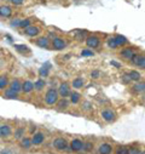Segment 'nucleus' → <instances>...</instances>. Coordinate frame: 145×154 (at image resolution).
Here are the masks:
<instances>
[{
    "label": "nucleus",
    "mask_w": 145,
    "mask_h": 154,
    "mask_svg": "<svg viewBox=\"0 0 145 154\" xmlns=\"http://www.w3.org/2000/svg\"><path fill=\"white\" fill-rule=\"evenodd\" d=\"M59 100V95L58 91L55 89H49L46 95H45V102L49 106H55L57 103V101Z\"/></svg>",
    "instance_id": "nucleus-1"
},
{
    "label": "nucleus",
    "mask_w": 145,
    "mask_h": 154,
    "mask_svg": "<svg viewBox=\"0 0 145 154\" xmlns=\"http://www.w3.org/2000/svg\"><path fill=\"white\" fill-rule=\"evenodd\" d=\"M65 46H67V43H65V40L63 39V38H61V36H55L53 39H52V48H53L55 50L61 51V50L65 49Z\"/></svg>",
    "instance_id": "nucleus-2"
},
{
    "label": "nucleus",
    "mask_w": 145,
    "mask_h": 154,
    "mask_svg": "<svg viewBox=\"0 0 145 154\" xmlns=\"http://www.w3.org/2000/svg\"><path fill=\"white\" fill-rule=\"evenodd\" d=\"M11 135H12L11 125H9V124H1L0 125V137L1 138H7Z\"/></svg>",
    "instance_id": "nucleus-3"
},
{
    "label": "nucleus",
    "mask_w": 145,
    "mask_h": 154,
    "mask_svg": "<svg viewBox=\"0 0 145 154\" xmlns=\"http://www.w3.org/2000/svg\"><path fill=\"white\" fill-rule=\"evenodd\" d=\"M58 95H59L62 98H67V97L70 95V88H69V84H68V83H62V84L59 85Z\"/></svg>",
    "instance_id": "nucleus-4"
},
{
    "label": "nucleus",
    "mask_w": 145,
    "mask_h": 154,
    "mask_svg": "<svg viewBox=\"0 0 145 154\" xmlns=\"http://www.w3.org/2000/svg\"><path fill=\"white\" fill-rule=\"evenodd\" d=\"M53 147L57 149V150H65L68 148V142L62 138V137H58L53 141Z\"/></svg>",
    "instance_id": "nucleus-5"
},
{
    "label": "nucleus",
    "mask_w": 145,
    "mask_h": 154,
    "mask_svg": "<svg viewBox=\"0 0 145 154\" xmlns=\"http://www.w3.org/2000/svg\"><path fill=\"white\" fill-rule=\"evenodd\" d=\"M99 44H100V40H99V38L96 36V35H91V36H88L87 39H86V45L88 48H91V49L98 48Z\"/></svg>",
    "instance_id": "nucleus-6"
},
{
    "label": "nucleus",
    "mask_w": 145,
    "mask_h": 154,
    "mask_svg": "<svg viewBox=\"0 0 145 154\" xmlns=\"http://www.w3.org/2000/svg\"><path fill=\"white\" fill-rule=\"evenodd\" d=\"M131 61H132L133 64H135V66L145 69V56H143V55H134L131 58Z\"/></svg>",
    "instance_id": "nucleus-7"
},
{
    "label": "nucleus",
    "mask_w": 145,
    "mask_h": 154,
    "mask_svg": "<svg viewBox=\"0 0 145 154\" xmlns=\"http://www.w3.org/2000/svg\"><path fill=\"white\" fill-rule=\"evenodd\" d=\"M12 16V8L9 5H0V17L9 18Z\"/></svg>",
    "instance_id": "nucleus-8"
},
{
    "label": "nucleus",
    "mask_w": 145,
    "mask_h": 154,
    "mask_svg": "<svg viewBox=\"0 0 145 154\" xmlns=\"http://www.w3.org/2000/svg\"><path fill=\"white\" fill-rule=\"evenodd\" d=\"M102 118L108 123H111L115 120V113L110 109H105L102 112Z\"/></svg>",
    "instance_id": "nucleus-9"
},
{
    "label": "nucleus",
    "mask_w": 145,
    "mask_h": 154,
    "mask_svg": "<svg viewBox=\"0 0 145 154\" xmlns=\"http://www.w3.org/2000/svg\"><path fill=\"white\" fill-rule=\"evenodd\" d=\"M45 141V135L43 132H36L31 137V142H33V146H39L41 143H44Z\"/></svg>",
    "instance_id": "nucleus-10"
},
{
    "label": "nucleus",
    "mask_w": 145,
    "mask_h": 154,
    "mask_svg": "<svg viewBox=\"0 0 145 154\" xmlns=\"http://www.w3.org/2000/svg\"><path fill=\"white\" fill-rule=\"evenodd\" d=\"M40 30H41V29H40L39 27H36V26H29V27H27V28L24 29V33H25L28 36L34 38V36H36V35H39Z\"/></svg>",
    "instance_id": "nucleus-11"
},
{
    "label": "nucleus",
    "mask_w": 145,
    "mask_h": 154,
    "mask_svg": "<svg viewBox=\"0 0 145 154\" xmlns=\"http://www.w3.org/2000/svg\"><path fill=\"white\" fill-rule=\"evenodd\" d=\"M35 44L38 45L39 48H41V49H49L50 48V40H49L47 36H40V38H38L36 42H35Z\"/></svg>",
    "instance_id": "nucleus-12"
},
{
    "label": "nucleus",
    "mask_w": 145,
    "mask_h": 154,
    "mask_svg": "<svg viewBox=\"0 0 145 154\" xmlns=\"http://www.w3.org/2000/svg\"><path fill=\"white\" fill-rule=\"evenodd\" d=\"M70 149L71 150H74V152H79V150H81L82 149V147H84V142L81 141V140H72L71 142H70Z\"/></svg>",
    "instance_id": "nucleus-13"
},
{
    "label": "nucleus",
    "mask_w": 145,
    "mask_h": 154,
    "mask_svg": "<svg viewBox=\"0 0 145 154\" xmlns=\"http://www.w3.org/2000/svg\"><path fill=\"white\" fill-rule=\"evenodd\" d=\"M98 152H99V154H111L113 146L109 143H102L98 148Z\"/></svg>",
    "instance_id": "nucleus-14"
},
{
    "label": "nucleus",
    "mask_w": 145,
    "mask_h": 154,
    "mask_svg": "<svg viewBox=\"0 0 145 154\" xmlns=\"http://www.w3.org/2000/svg\"><path fill=\"white\" fill-rule=\"evenodd\" d=\"M34 90V83L30 80H25L24 83H22V91L24 94H30Z\"/></svg>",
    "instance_id": "nucleus-15"
},
{
    "label": "nucleus",
    "mask_w": 145,
    "mask_h": 154,
    "mask_svg": "<svg viewBox=\"0 0 145 154\" xmlns=\"http://www.w3.org/2000/svg\"><path fill=\"white\" fill-rule=\"evenodd\" d=\"M4 97L5 98H9V100H15V98H18V92L11 90L10 88L5 89V92H4Z\"/></svg>",
    "instance_id": "nucleus-16"
},
{
    "label": "nucleus",
    "mask_w": 145,
    "mask_h": 154,
    "mask_svg": "<svg viewBox=\"0 0 145 154\" xmlns=\"http://www.w3.org/2000/svg\"><path fill=\"white\" fill-rule=\"evenodd\" d=\"M134 55H135V54H134L133 49H131V48H126V49H123V50L121 51V56H122L123 58H126V60H131Z\"/></svg>",
    "instance_id": "nucleus-17"
},
{
    "label": "nucleus",
    "mask_w": 145,
    "mask_h": 154,
    "mask_svg": "<svg viewBox=\"0 0 145 154\" xmlns=\"http://www.w3.org/2000/svg\"><path fill=\"white\" fill-rule=\"evenodd\" d=\"M50 69H51V64L49 62H46L40 69H39V75L40 76H47L49 73H50Z\"/></svg>",
    "instance_id": "nucleus-18"
},
{
    "label": "nucleus",
    "mask_w": 145,
    "mask_h": 154,
    "mask_svg": "<svg viewBox=\"0 0 145 154\" xmlns=\"http://www.w3.org/2000/svg\"><path fill=\"white\" fill-rule=\"evenodd\" d=\"M11 90H13V91H16V92H19V91H22V83L18 80V79H16V80H13V82H11L10 83V86H9Z\"/></svg>",
    "instance_id": "nucleus-19"
},
{
    "label": "nucleus",
    "mask_w": 145,
    "mask_h": 154,
    "mask_svg": "<svg viewBox=\"0 0 145 154\" xmlns=\"http://www.w3.org/2000/svg\"><path fill=\"white\" fill-rule=\"evenodd\" d=\"M19 144H21L22 148H24V149H29V148L33 146V142H31V138H29V137H22Z\"/></svg>",
    "instance_id": "nucleus-20"
},
{
    "label": "nucleus",
    "mask_w": 145,
    "mask_h": 154,
    "mask_svg": "<svg viewBox=\"0 0 145 154\" xmlns=\"http://www.w3.org/2000/svg\"><path fill=\"white\" fill-rule=\"evenodd\" d=\"M7 86H9L7 75H5V74L0 75V90H5V89H7Z\"/></svg>",
    "instance_id": "nucleus-21"
},
{
    "label": "nucleus",
    "mask_w": 145,
    "mask_h": 154,
    "mask_svg": "<svg viewBox=\"0 0 145 154\" xmlns=\"http://www.w3.org/2000/svg\"><path fill=\"white\" fill-rule=\"evenodd\" d=\"M84 79L82 78H75L74 80H72V88L74 89H82L84 88Z\"/></svg>",
    "instance_id": "nucleus-22"
},
{
    "label": "nucleus",
    "mask_w": 145,
    "mask_h": 154,
    "mask_svg": "<svg viewBox=\"0 0 145 154\" xmlns=\"http://www.w3.org/2000/svg\"><path fill=\"white\" fill-rule=\"evenodd\" d=\"M45 85H46V83H45L44 79H38V80L34 83V89H35L36 91H41V90L45 88Z\"/></svg>",
    "instance_id": "nucleus-23"
},
{
    "label": "nucleus",
    "mask_w": 145,
    "mask_h": 154,
    "mask_svg": "<svg viewBox=\"0 0 145 154\" xmlns=\"http://www.w3.org/2000/svg\"><path fill=\"white\" fill-rule=\"evenodd\" d=\"M115 42H116L117 46H122V45L127 44V39H126V36H123V35H120V34L115 36Z\"/></svg>",
    "instance_id": "nucleus-24"
},
{
    "label": "nucleus",
    "mask_w": 145,
    "mask_h": 154,
    "mask_svg": "<svg viewBox=\"0 0 145 154\" xmlns=\"http://www.w3.org/2000/svg\"><path fill=\"white\" fill-rule=\"evenodd\" d=\"M24 128H17L16 130H15V132H13V136H15V138H17V140H21L22 137H24Z\"/></svg>",
    "instance_id": "nucleus-25"
},
{
    "label": "nucleus",
    "mask_w": 145,
    "mask_h": 154,
    "mask_svg": "<svg viewBox=\"0 0 145 154\" xmlns=\"http://www.w3.org/2000/svg\"><path fill=\"white\" fill-rule=\"evenodd\" d=\"M13 48H15L18 52H22V54H24V52H30V50H29V48H28L27 45H17V44H15Z\"/></svg>",
    "instance_id": "nucleus-26"
},
{
    "label": "nucleus",
    "mask_w": 145,
    "mask_h": 154,
    "mask_svg": "<svg viewBox=\"0 0 145 154\" xmlns=\"http://www.w3.org/2000/svg\"><path fill=\"white\" fill-rule=\"evenodd\" d=\"M70 101H71V103H78L79 101H80V94L79 92H70Z\"/></svg>",
    "instance_id": "nucleus-27"
},
{
    "label": "nucleus",
    "mask_w": 145,
    "mask_h": 154,
    "mask_svg": "<svg viewBox=\"0 0 145 154\" xmlns=\"http://www.w3.org/2000/svg\"><path fill=\"white\" fill-rule=\"evenodd\" d=\"M129 76H131V80H134V82H138L140 79V73L137 72V70H131L129 73Z\"/></svg>",
    "instance_id": "nucleus-28"
},
{
    "label": "nucleus",
    "mask_w": 145,
    "mask_h": 154,
    "mask_svg": "<svg viewBox=\"0 0 145 154\" xmlns=\"http://www.w3.org/2000/svg\"><path fill=\"white\" fill-rule=\"evenodd\" d=\"M56 104H57L58 109H65V108L68 107V101H67V98H62L61 101L58 100Z\"/></svg>",
    "instance_id": "nucleus-29"
},
{
    "label": "nucleus",
    "mask_w": 145,
    "mask_h": 154,
    "mask_svg": "<svg viewBox=\"0 0 145 154\" xmlns=\"http://www.w3.org/2000/svg\"><path fill=\"white\" fill-rule=\"evenodd\" d=\"M30 23H31V20H30V18H24V20H21V22H19V28L25 29L27 27L31 26Z\"/></svg>",
    "instance_id": "nucleus-30"
},
{
    "label": "nucleus",
    "mask_w": 145,
    "mask_h": 154,
    "mask_svg": "<svg viewBox=\"0 0 145 154\" xmlns=\"http://www.w3.org/2000/svg\"><path fill=\"white\" fill-rule=\"evenodd\" d=\"M108 46L110 49H116L117 48V44L115 42V38H109V39H108Z\"/></svg>",
    "instance_id": "nucleus-31"
},
{
    "label": "nucleus",
    "mask_w": 145,
    "mask_h": 154,
    "mask_svg": "<svg viewBox=\"0 0 145 154\" xmlns=\"http://www.w3.org/2000/svg\"><path fill=\"white\" fill-rule=\"evenodd\" d=\"M133 90H134L135 92H143V90H144V83H138V84H135V85L133 86Z\"/></svg>",
    "instance_id": "nucleus-32"
},
{
    "label": "nucleus",
    "mask_w": 145,
    "mask_h": 154,
    "mask_svg": "<svg viewBox=\"0 0 145 154\" xmlns=\"http://www.w3.org/2000/svg\"><path fill=\"white\" fill-rule=\"evenodd\" d=\"M116 154H128V148L125 146H120L116 149Z\"/></svg>",
    "instance_id": "nucleus-33"
},
{
    "label": "nucleus",
    "mask_w": 145,
    "mask_h": 154,
    "mask_svg": "<svg viewBox=\"0 0 145 154\" xmlns=\"http://www.w3.org/2000/svg\"><path fill=\"white\" fill-rule=\"evenodd\" d=\"M93 148V143L91 142H87V143H84V147H82V150H86V152H90L91 149Z\"/></svg>",
    "instance_id": "nucleus-34"
},
{
    "label": "nucleus",
    "mask_w": 145,
    "mask_h": 154,
    "mask_svg": "<svg viewBox=\"0 0 145 154\" xmlns=\"http://www.w3.org/2000/svg\"><path fill=\"white\" fill-rule=\"evenodd\" d=\"M122 82H123V84H129L131 83V76H129L128 73L122 75Z\"/></svg>",
    "instance_id": "nucleus-35"
},
{
    "label": "nucleus",
    "mask_w": 145,
    "mask_h": 154,
    "mask_svg": "<svg viewBox=\"0 0 145 154\" xmlns=\"http://www.w3.org/2000/svg\"><path fill=\"white\" fill-rule=\"evenodd\" d=\"M19 22H21V20L19 18H15V20H12L11 22H10V26L11 27H19Z\"/></svg>",
    "instance_id": "nucleus-36"
},
{
    "label": "nucleus",
    "mask_w": 145,
    "mask_h": 154,
    "mask_svg": "<svg viewBox=\"0 0 145 154\" xmlns=\"http://www.w3.org/2000/svg\"><path fill=\"white\" fill-rule=\"evenodd\" d=\"M94 54H93V51H91V50H84L82 52H81V56H85V57H91V56H93Z\"/></svg>",
    "instance_id": "nucleus-37"
},
{
    "label": "nucleus",
    "mask_w": 145,
    "mask_h": 154,
    "mask_svg": "<svg viewBox=\"0 0 145 154\" xmlns=\"http://www.w3.org/2000/svg\"><path fill=\"white\" fill-rule=\"evenodd\" d=\"M99 76H100V72L99 70H93L91 73V78H93V79H98Z\"/></svg>",
    "instance_id": "nucleus-38"
},
{
    "label": "nucleus",
    "mask_w": 145,
    "mask_h": 154,
    "mask_svg": "<svg viewBox=\"0 0 145 154\" xmlns=\"http://www.w3.org/2000/svg\"><path fill=\"white\" fill-rule=\"evenodd\" d=\"M128 154H140V150L138 148H128Z\"/></svg>",
    "instance_id": "nucleus-39"
},
{
    "label": "nucleus",
    "mask_w": 145,
    "mask_h": 154,
    "mask_svg": "<svg viewBox=\"0 0 145 154\" xmlns=\"http://www.w3.org/2000/svg\"><path fill=\"white\" fill-rule=\"evenodd\" d=\"M13 5H22L24 3V0H10Z\"/></svg>",
    "instance_id": "nucleus-40"
},
{
    "label": "nucleus",
    "mask_w": 145,
    "mask_h": 154,
    "mask_svg": "<svg viewBox=\"0 0 145 154\" xmlns=\"http://www.w3.org/2000/svg\"><path fill=\"white\" fill-rule=\"evenodd\" d=\"M0 154H12V152L10 149H3L1 152H0Z\"/></svg>",
    "instance_id": "nucleus-41"
},
{
    "label": "nucleus",
    "mask_w": 145,
    "mask_h": 154,
    "mask_svg": "<svg viewBox=\"0 0 145 154\" xmlns=\"http://www.w3.org/2000/svg\"><path fill=\"white\" fill-rule=\"evenodd\" d=\"M110 64H111V66H115L116 68H121V64H120V63H117V62H115V61H111V62H110Z\"/></svg>",
    "instance_id": "nucleus-42"
},
{
    "label": "nucleus",
    "mask_w": 145,
    "mask_h": 154,
    "mask_svg": "<svg viewBox=\"0 0 145 154\" xmlns=\"http://www.w3.org/2000/svg\"><path fill=\"white\" fill-rule=\"evenodd\" d=\"M5 38H6V39H7L9 42H11V43L13 42V39H12V36H11V35H9V34H5Z\"/></svg>",
    "instance_id": "nucleus-43"
},
{
    "label": "nucleus",
    "mask_w": 145,
    "mask_h": 154,
    "mask_svg": "<svg viewBox=\"0 0 145 154\" xmlns=\"http://www.w3.org/2000/svg\"><path fill=\"white\" fill-rule=\"evenodd\" d=\"M84 106H85V109H90V108H91V107H90V106H91V104H90V103H88V102H86V103H85V104H84Z\"/></svg>",
    "instance_id": "nucleus-44"
},
{
    "label": "nucleus",
    "mask_w": 145,
    "mask_h": 154,
    "mask_svg": "<svg viewBox=\"0 0 145 154\" xmlns=\"http://www.w3.org/2000/svg\"><path fill=\"white\" fill-rule=\"evenodd\" d=\"M143 92L145 94V83H144V90H143Z\"/></svg>",
    "instance_id": "nucleus-45"
},
{
    "label": "nucleus",
    "mask_w": 145,
    "mask_h": 154,
    "mask_svg": "<svg viewBox=\"0 0 145 154\" xmlns=\"http://www.w3.org/2000/svg\"><path fill=\"white\" fill-rule=\"evenodd\" d=\"M140 154H145V150L144 152H140Z\"/></svg>",
    "instance_id": "nucleus-46"
}]
</instances>
